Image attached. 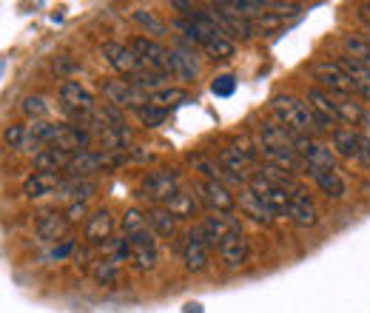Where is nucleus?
<instances>
[{
  "mask_svg": "<svg viewBox=\"0 0 370 313\" xmlns=\"http://www.w3.org/2000/svg\"><path fill=\"white\" fill-rule=\"evenodd\" d=\"M271 114L282 129H288L293 134H302V137H311V134L325 129L322 120L316 117V111L305 100L293 97V94H276V97L271 100Z\"/></svg>",
  "mask_w": 370,
  "mask_h": 313,
  "instance_id": "1",
  "label": "nucleus"
},
{
  "mask_svg": "<svg viewBox=\"0 0 370 313\" xmlns=\"http://www.w3.org/2000/svg\"><path fill=\"white\" fill-rule=\"evenodd\" d=\"M177 191H182V188H179V171H174V168L151 171L140 182V197L154 205H166Z\"/></svg>",
  "mask_w": 370,
  "mask_h": 313,
  "instance_id": "2",
  "label": "nucleus"
},
{
  "mask_svg": "<svg viewBox=\"0 0 370 313\" xmlns=\"http://www.w3.org/2000/svg\"><path fill=\"white\" fill-rule=\"evenodd\" d=\"M60 106L69 117H74L80 125L97 111V103H95V94H91L86 86H80L77 80H66L60 86Z\"/></svg>",
  "mask_w": 370,
  "mask_h": 313,
  "instance_id": "3",
  "label": "nucleus"
},
{
  "mask_svg": "<svg viewBox=\"0 0 370 313\" xmlns=\"http://www.w3.org/2000/svg\"><path fill=\"white\" fill-rule=\"evenodd\" d=\"M120 156L117 151H95V148H86L80 154L72 156V163L66 168V177L69 179H86L88 174H97L100 168H108V166H117Z\"/></svg>",
  "mask_w": 370,
  "mask_h": 313,
  "instance_id": "4",
  "label": "nucleus"
},
{
  "mask_svg": "<svg viewBox=\"0 0 370 313\" xmlns=\"http://www.w3.org/2000/svg\"><path fill=\"white\" fill-rule=\"evenodd\" d=\"M311 77L316 80V88L330 94H353V86L345 74V69L336 60H316L311 66Z\"/></svg>",
  "mask_w": 370,
  "mask_h": 313,
  "instance_id": "5",
  "label": "nucleus"
},
{
  "mask_svg": "<svg viewBox=\"0 0 370 313\" xmlns=\"http://www.w3.org/2000/svg\"><path fill=\"white\" fill-rule=\"evenodd\" d=\"M197 191V200L211 211V214H231L234 205H236V197L228 185L223 182H211V179H197L194 185Z\"/></svg>",
  "mask_w": 370,
  "mask_h": 313,
  "instance_id": "6",
  "label": "nucleus"
},
{
  "mask_svg": "<svg viewBox=\"0 0 370 313\" xmlns=\"http://www.w3.org/2000/svg\"><path fill=\"white\" fill-rule=\"evenodd\" d=\"M103 97L111 109H131L137 111L140 106L148 103V94L137 91L126 77H120V80H106L103 83Z\"/></svg>",
  "mask_w": 370,
  "mask_h": 313,
  "instance_id": "7",
  "label": "nucleus"
},
{
  "mask_svg": "<svg viewBox=\"0 0 370 313\" xmlns=\"http://www.w3.org/2000/svg\"><path fill=\"white\" fill-rule=\"evenodd\" d=\"M129 46L137 51V57L143 60L145 69L160 72V74H171V51L163 43L148 40V38H134Z\"/></svg>",
  "mask_w": 370,
  "mask_h": 313,
  "instance_id": "8",
  "label": "nucleus"
},
{
  "mask_svg": "<svg viewBox=\"0 0 370 313\" xmlns=\"http://www.w3.org/2000/svg\"><path fill=\"white\" fill-rule=\"evenodd\" d=\"M208 250L211 245L205 242V236L200 234V228H191L188 234L182 236L179 242V254H182V262L191 273H200L208 268Z\"/></svg>",
  "mask_w": 370,
  "mask_h": 313,
  "instance_id": "9",
  "label": "nucleus"
},
{
  "mask_svg": "<svg viewBox=\"0 0 370 313\" xmlns=\"http://www.w3.org/2000/svg\"><path fill=\"white\" fill-rule=\"evenodd\" d=\"M197 228H200V234L205 236V242H208L211 248H220L231 234L242 231V228H239V219L231 216V214H208Z\"/></svg>",
  "mask_w": 370,
  "mask_h": 313,
  "instance_id": "10",
  "label": "nucleus"
},
{
  "mask_svg": "<svg viewBox=\"0 0 370 313\" xmlns=\"http://www.w3.org/2000/svg\"><path fill=\"white\" fill-rule=\"evenodd\" d=\"M248 188L251 191L273 211V214H288V202H291V194L285 191V188H280V185H273L271 179H265L259 171L257 174H251L248 177Z\"/></svg>",
  "mask_w": 370,
  "mask_h": 313,
  "instance_id": "11",
  "label": "nucleus"
},
{
  "mask_svg": "<svg viewBox=\"0 0 370 313\" xmlns=\"http://www.w3.org/2000/svg\"><path fill=\"white\" fill-rule=\"evenodd\" d=\"M103 57L111 63V69L120 72L122 77H134L137 72L145 69L143 60L137 57V51L131 46H122V43H114V40L103 43Z\"/></svg>",
  "mask_w": 370,
  "mask_h": 313,
  "instance_id": "12",
  "label": "nucleus"
},
{
  "mask_svg": "<svg viewBox=\"0 0 370 313\" xmlns=\"http://www.w3.org/2000/svg\"><path fill=\"white\" fill-rule=\"evenodd\" d=\"M293 225L299 228H314L319 223V211H316V202L311 200V194L299 188V191L291 194V202H288V214H285Z\"/></svg>",
  "mask_w": 370,
  "mask_h": 313,
  "instance_id": "13",
  "label": "nucleus"
},
{
  "mask_svg": "<svg viewBox=\"0 0 370 313\" xmlns=\"http://www.w3.org/2000/svg\"><path fill=\"white\" fill-rule=\"evenodd\" d=\"M129 245H131V257L137 262L140 271H151L154 265H157V239H154V231L145 228L140 234H131L126 236Z\"/></svg>",
  "mask_w": 370,
  "mask_h": 313,
  "instance_id": "14",
  "label": "nucleus"
},
{
  "mask_svg": "<svg viewBox=\"0 0 370 313\" xmlns=\"http://www.w3.org/2000/svg\"><path fill=\"white\" fill-rule=\"evenodd\" d=\"M69 225H72V219L69 214H57V211H43L38 216V223H35V231L40 239L46 242H54V239H63L69 234Z\"/></svg>",
  "mask_w": 370,
  "mask_h": 313,
  "instance_id": "15",
  "label": "nucleus"
},
{
  "mask_svg": "<svg viewBox=\"0 0 370 313\" xmlns=\"http://www.w3.org/2000/svg\"><path fill=\"white\" fill-rule=\"evenodd\" d=\"M305 174L316 182V188L328 200H342L348 194V185H345L342 177H339V171H330V168H305Z\"/></svg>",
  "mask_w": 370,
  "mask_h": 313,
  "instance_id": "16",
  "label": "nucleus"
},
{
  "mask_svg": "<svg viewBox=\"0 0 370 313\" xmlns=\"http://www.w3.org/2000/svg\"><path fill=\"white\" fill-rule=\"evenodd\" d=\"M111 234H114V216H111L108 208H100V211H95L86 219V239L91 245L111 242Z\"/></svg>",
  "mask_w": 370,
  "mask_h": 313,
  "instance_id": "17",
  "label": "nucleus"
},
{
  "mask_svg": "<svg viewBox=\"0 0 370 313\" xmlns=\"http://www.w3.org/2000/svg\"><path fill=\"white\" fill-rule=\"evenodd\" d=\"M60 188H63V179H60V174L35 171L32 177L23 182V197L26 200H40V197H49V194L60 191Z\"/></svg>",
  "mask_w": 370,
  "mask_h": 313,
  "instance_id": "18",
  "label": "nucleus"
},
{
  "mask_svg": "<svg viewBox=\"0 0 370 313\" xmlns=\"http://www.w3.org/2000/svg\"><path fill=\"white\" fill-rule=\"evenodd\" d=\"M236 205H239V211L245 214V216H251L254 219V223H262V225H271L273 223V211L251 191V188L248 185H245V188H239V197H236Z\"/></svg>",
  "mask_w": 370,
  "mask_h": 313,
  "instance_id": "19",
  "label": "nucleus"
},
{
  "mask_svg": "<svg viewBox=\"0 0 370 313\" xmlns=\"http://www.w3.org/2000/svg\"><path fill=\"white\" fill-rule=\"evenodd\" d=\"M336 63L345 69V74H348V80H351V86H353V94H359L362 100L370 103V69L362 66V63H356V60H351L348 54H342Z\"/></svg>",
  "mask_w": 370,
  "mask_h": 313,
  "instance_id": "20",
  "label": "nucleus"
},
{
  "mask_svg": "<svg viewBox=\"0 0 370 313\" xmlns=\"http://www.w3.org/2000/svg\"><path fill=\"white\" fill-rule=\"evenodd\" d=\"M330 94V91H328ZM330 106H333V114L339 122H351V125H359L367 120L362 103L353 100V94H330Z\"/></svg>",
  "mask_w": 370,
  "mask_h": 313,
  "instance_id": "21",
  "label": "nucleus"
},
{
  "mask_svg": "<svg viewBox=\"0 0 370 313\" xmlns=\"http://www.w3.org/2000/svg\"><path fill=\"white\" fill-rule=\"evenodd\" d=\"M220 259L228 265V268H239V265H245V259H248V236H245L242 231H236V234H231L220 248Z\"/></svg>",
  "mask_w": 370,
  "mask_h": 313,
  "instance_id": "22",
  "label": "nucleus"
},
{
  "mask_svg": "<svg viewBox=\"0 0 370 313\" xmlns=\"http://www.w3.org/2000/svg\"><path fill=\"white\" fill-rule=\"evenodd\" d=\"M72 156H74V154H69V151H63V148H57V145H46L43 151L35 154V168H38V171H46V174H60V171L69 168Z\"/></svg>",
  "mask_w": 370,
  "mask_h": 313,
  "instance_id": "23",
  "label": "nucleus"
},
{
  "mask_svg": "<svg viewBox=\"0 0 370 313\" xmlns=\"http://www.w3.org/2000/svg\"><path fill=\"white\" fill-rule=\"evenodd\" d=\"M171 74H177L179 80H194L197 74H200V63H197V57H194V49H188V46H177V49H171Z\"/></svg>",
  "mask_w": 370,
  "mask_h": 313,
  "instance_id": "24",
  "label": "nucleus"
},
{
  "mask_svg": "<svg viewBox=\"0 0 370 313\" xmlns=\"http://www.w3.org/2000/svg\"><path fill=\"white\" fill-rule=\"evenodd\" d=\"M220 166L228 171V174H234L236 179H242V182H248V166H251V156L245 154V151H239L236 145H228V148H223L220 151Z\"/></svg>",
  "mask_w": 370,
  "mask_h": 313,
  "instance_id": "25",
  "label": "nucleus"
},
{
  "mask_svg": "<svg viewBox=\"0 0 370 313\" xmlns=\"http://www.w3.org/2000/svg\"><path fill=\"white\" fill-rule=\"evenodd\" d=\"M305 103L316 111V117L322 120V125H325V129H333V125L339 122V120H336V114H333L330 94H328V91H322V88H316V86H314V88H307V97H305Z\"/></svg>",
  "mask_w": 370,
  "mask_h": 313,
  "instance_id": "26",
  "label": "nucleus"
},
{
  "mask_svg": "<svg viewBox=\"0 0 370 313\" xmlns=\"http://www.w3.org/2000/svg\"><path fill=\"white\" fill-rule=\"evenodd\" d=\"M145 219H148L151 231L160 234V236H166V239H171V236L177 234V216H174L168 208H163V205H151V208L145 211Z\"/></svg>",
  "mask_w": 370,
  "mask_h": 313,
  "instance_id": "27",
  "label": "nucleus"
},
{
  "mask_svg": "<svg viewBox=\"0 0 370 313\" xmlns=\"http://www.w3.org/2000/svg\"><path fill=\"white\" fill-rule=\"evenodd\" d=\"M163 208H168L177 219H194L200 214V200L194 194H188V191H177Z\"/></svg>",
  "mask_w": 370,
  "mask_h": 313,
  "instance_id": "28",
  "label": "nucleus"
},
{
  "mask_svg": "<svg viewBox=\"0 0 370 313\" xmlns=\"http://www.w3.org/2000/svg\"><path fill=\"white\" fill-rule=\"evenodd\" d=\"M359 143L362 134H356L353 129H333V151L339 156H348V160H359Z\"/></svg>",
  "mask_w": 370,
  "mask_h": 313,
  "instance_id": "29",
  "label": "nucleus"
},
{
  "mask_svg": "<svg viewBox=\"0 0 370 313\" xmlns=\"http://www.w3.org/2000/svg\"><path fill=\"white\" fill-rule=\"evenodd\" d=\"M137 91H143V94H154V91H160V88H166V83H168V74H160V72H151V69H143V72H137L134 77H126Z\"/></svg>",
  "mask_w": 370,
  "mask_h": 313,
  "instance_id": "30",
  "label": "nucleus"
},
{
  "mask_svg": "<svg viewBox=\"0 0 370 313\" xmlns=\"http://www.w3.org/2000/svg\"><path fill=\"white\" fill-rule=\"evenodd\" d=\"M185 100H188V91H185V88H171V86L148 94V103L157 106V109H166V111L174 109V106H179V103H185Z\"/></svg>",
  "mask_w": 370,
  "mask_h": 313,
  "instance_id": "31",
  "label": "nucleus"
},
{
  "mask_svg": "<svg viewBox=\"0 0 370 313\" xmlns=\"http://www.w3.org/2000/svg\"><path fill=\"white\" fill-rule=\"evenodd\" d=\"M91 276H95V282L97 285H114V282L120 279V262L114 259V257H103V259H97L95 265H91Z\"/></svg>",
  "mask_w": 370,
  "mask_h": 313,
  "instance_id": "32",
  "label": "nucleus"
},
{
  "mask_svg": "<svg viewBox=\"0 0 370 313\" xmlns=\"http://www.w3.org/2000/svg\"><path fill=\"white\" fill-rule=\"evenodd\" d=\"M95 191H97V185L91 179H69V182H63V188H60V197H69L74 202H86Z\"/></svg>",
  "mask_w": 370,
  "mask_h": 313,
  "instance_id": "33",
  "label": "nucleus"
},
{
  "mask_svg": "<svg viewBox=\"0 0 370 313\" xmlns=\"http://www.w3.org/2000/svg\"><path fill=\"white\" fill-rule=\"evenodd\" d=\"M202 51H205L208 57H214V60H228V57H234L236 46H234L231 38L217 35V38H208V40L202 43Z\"/></svg>",
  "mask_w": 370,
  "mask_h": 313,
  "instance_id": "34",
  "label": "nucleus"
},
{
  "mask_svg": "<svg viewBox=\"0 0 370 313\" xmlns=\"http://www.w3.org/2000/svg\"><path fill=\"white\" fill-rule=\"evenodd\" d=\"M345 51H348L351 60H356V63H362V66L370 69V43H367V38L348 35L345 38Z\"/></svg>",
  "mask_w": 370,
  "mask_h": 313,
  "instance_id": "35",
  "label": "nucleus"
},
{
  "mask_svg": "<svg viewBox=\"0 0 370 313\" xmlns=\"http://www.w3.org/2000/svg\"><path fill=\"white\" fill-rule=\"evenodd\" d=\"M120 228H122V236H131V234H140V231H145L151 225H148V219H145L143 211L129 208L126 214H122V219H120Z\"/></svg>",
  "mask_w": 370,
  "mask_h": 313,
  "instance_id": "36",
  "label": "nucleus"
},
{
  "mask_svg": "<svg viewBox=\"0 0 370 313\" xmlns=\"http://www.w3.org/2000/svg\"><path fill=\"white\" fill-rule=\"evenodd\" d=\"M20 109H23V114H26L29 120H35V122H40V120L49 117V103L40 97V94H29Z\"/></svg>",
  "mask_w": 370,
  "mask_h": 313,
  "instance_id": "37",
  "label": "nucleus"
},
{
  "mask_svg": "<svg viewBox=\"0 0 370 313\" xmlns=\"http://www.w3.org/2000/svg\"><path fill=\"white\" fill-rule=\"evenodd\" d=\"M134 114H137V120L145 125V129H157V125H163V122H166V117H168V111H166V109H157V106H151V103L140 106Z\"/></svg>",
  "mask_w": 370,
  "mask_h": 313,
  "instance_id": "38",
  "label": "nucleus"
},
{
  "mask_svg": "<svg viewBox=\"0 0 370 313\" xmlns=\"http://www.w3.org/2000/svg\"><path fill=\"white\" fill-rule=\"evenodd\" d=\"M134 20L145 29V31H151V35H157V38H166L168 35V26L163 23V20H157L154 17V12H145V9H134Z\"/></svg>",
  "mask_w": 370,
  "mask_h": 313,
  "instance_id": "39",
  "label": "nucleus"
},
{
  "mask_svg": "<svg viewBox=\"0 0 370 313\" xmlns=\"http://www.w3.org/2000/svg\"><path fill=\"white\" fill-rule=\"evenodd\" d=\"M3 140H6L9 148L20 151V148H26V143H29V129H26V125H9L6 134H3Z\"/></svg>",
  "mask_w": 370,
  "mask_h": 313,
  "instance_id": "40",
  "label": "nucleus"
},
{
  "mask_svg": "<svg viewBox=\"0 0 370 313\" xmlns=\"http://www.w3.org/2000/svg\"><path fill=\"white\" fill-rule=\"evenodd\" d=\"M234 88H236L234 74H220V77H214V83H211V91L217 94V97H231Z\"/></svg>",
  "mask_w": 370,
  "mask_h": 313,
  "instance_id": "41",
  "label": "nucleus"
},
{
  "mask_svg": "<svg viewBox=\"0 0 370 313\" xmlns=\"http://www.w3.org/2000/svg\"><path fill=\"white\" fill-rule=\"evenodd\" d=\"M359 163L370 168V137L362 134V143H359Z\"/></svg>",
  "mask_w": 370,
  "mask_h": 313,
  "instance_id": "42",
  "label": "nucleus"
},
{
  "mask_svg": "<svg viewBox=\"0 0 370 313\" xmlns=\"http://www.w3.org/2000/svg\"><path fill=\"white\" fill-rule=\"evenodd\" d=\"M86 214V202H72V208H69V219H77V216H83Z\"/></svg>",
  "mask_w": 370,
  "mask_h": 313,
  "instance_id": "43",
  "label": "nucleus"
},
{
  "mask_svg": "<svg viewBox=\"0 0 370 313\" xmlns=\"http://www.w3.org/2000/svg\"><path fill=\"white\" fill-rule=\"evenodd\" d=\"M69 250H72V242H66V245H60V248H54V254H51V257H54V259H63V257L69 254Z\"/></svg>",
  "mask_w": 370,
  "mask_h": 313,
  "instance_id": "44",
  "label": "nucleus"
},
{
  "mask_svg": "<svg viewBox=\"0 0 370 313\" xmlns=\"http://www.w3.org/2000/svg\"><path fill=\"white\" fill-rule=\"evenodd\" d=\"M185 313H202L200 305H185Z\"/></svg>",
  "mask_w": 370,
  "mask_h": 313,
  "instance_id": "45",
  "label": "nucleus"
},
{
  "mask_svg": "<svg viewBox=\"0 0 370 313\" xmlns=\"http://www.w3.org/2000/svg\"><path fill=\"white\" fill-rule=\"evenodd\" d=\"M362 12H367V15H370V3H364V6H362Z\"/></svg>",
  "mask_w": 370,
  "mask_h": 313,
  "instance_id": "46",
  "label": "nucleus"
},
{
  "mask_svg": "<svg viewBox=\"0 0 370 313\" xmlns=\"http://www.w3.org/2000/svg\"><path fill=\"white\" fill-rule=\"evenodd\" d=\"M367 43H370V31H367Z\"/></svg>",
  "mask_w": 370,
  "mask_h": 313,
  "instance_id": "47",
  "label": "nucleus"
}]
</instances>
